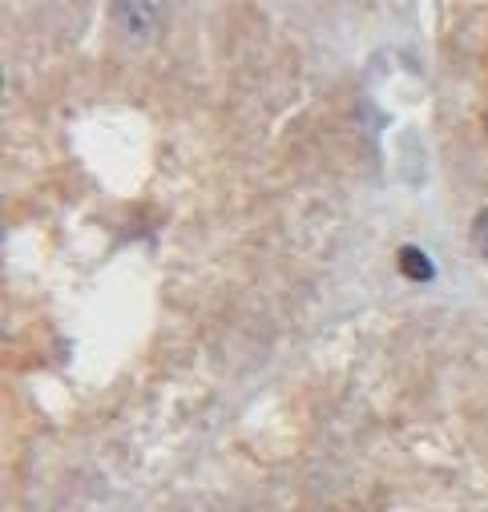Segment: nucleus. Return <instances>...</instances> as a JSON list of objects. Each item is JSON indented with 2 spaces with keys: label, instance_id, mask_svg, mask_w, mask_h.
Wrapping results in <instances>:
<instances>
[{
  "label": "nucleus",
  "instance_id": "f257e3e1",
  "mask_svg": "<svg viewBox=\"0 0 488 512\" xmlns=\"http://www.w3.org/2000/svg\"><path fill=\"white\" fill-rule=\"evenodd\" d=\"M166 17V0H113V25L126 37H150Z\"/></svg>",
  "mask_w": 488,
  "mask_h": 512
},
{
  "label": "nucleus",
  "instance_id": "7ed1b4c3",
  "mask_svg": "<svg viewBox=\"0 0 488 512\" xmlns=\"http://www.w3.org/2000/svg\"><path fill=\"white\" fill-rule=\"evenodd\" d=\"M472 246H476L480 259H488V210H480L472 222Z\"/></svg>",
  "mask_w": 488,
  "mask_h": 512
},
{
  "label": "nucleus",
  "instance_id": "f03ea898",
  "mask_svg": "<svg viewBox=\"0 0 488 512\" xmlns=\"http://www.w3.org/2000/svg\"><path fill=\"white\" fill-rule=\"evenodd\" d=\"M400 271H404L412 283H428V279H432V259H428L420 246H404V250H400Z\"/></svg>",
  "mask_w": 488,
  "mask_h": 512
}]
</instances>
